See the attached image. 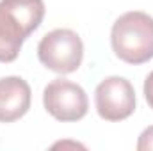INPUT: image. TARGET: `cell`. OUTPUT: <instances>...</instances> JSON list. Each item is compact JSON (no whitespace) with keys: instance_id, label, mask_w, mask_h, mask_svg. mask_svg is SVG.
<instances>
[{"instance_id":"cell-1","label":"cell","mask_w":153,"mask_h":151,"mask_svg":"<svg viewBox=\"0 0 153 151\" xmlns=\"http://www.w3.org/2000/svg\"><path fill=\"white\" fill-rule=\"evenodd\" d=\"M45 18L43 0H0V62L18 59L23 41Z\"/></svg>"},{"instance_id":"cell-2","label":"cell","mask_w":153,"mask_h":151,"mask_svg":"<svg viewBox=\"0 0 153 151\" xmlns=\"http://www.w3.org/2000/svg\"><path fill=\"white\" fill-rule=\"evenodd\" d=\"M111 44L116 57L126 64H144L153 59V18L143 11L121 14L112 25Z\"/></svg>"},{"instance_id":"cell-3","label":"cell","mask_w":153,"mask_h":151,"mask_svg":"<svg viewBox=\"0 0 153 151\" xmlns=\"http://www.w3.org/2000/svg\"><path fill=\"white\" fill-rule=\"evenodd\" d=\"M38 59L46 70L59 75H70L82 64L84 43L71 29H55L41 38Z\"/></svg>"},{"instance_id":"cell-4","label":"cell","mask_w":153,"mask_h":151,"mask_svg":"<svg viewBox=\"0 0 153 151\" xmlns=\"http://www.w3.org/2000/svg\"><path fill=\"white\" fill-rule=\"evenodd\" d=\"M43 105L53 119L75 123L85 117L89 100L78 84L66 78H55L43 91Z\"/></svg>"},{"instance_id":"cell-5","label":"cell","mask_w":153,"mask_h":151,"mask_svg":"<svg viewBox=\"0 0 153 151\" xmlns=\"http://www.w3.org/2000/svg\"><path fill=\"white\" fill-rule=\"evenodd\" d=\"M96 112L105 121L128 119L135 110V91L134 85L123 76H107L94 91Z\"/></svg>"},{"instance_id":"cell-6","label":"cell","mask_w":153,"mask_h":151,"mask_svg":"<svg viewBox=\"0 0 153 151\" xmlns=\"http://www.w3.org/2000/svg\"><path fill=\"white\" fill-rule=\"evenodd\" d=\"M32 91L22 76L0 78V123L22 119L30 109Z\"/></svg>"},{"instance_id":"cell-7","label":"cell","mask_w":153,"mask_h":151,"mask_svg":"<svg viewBox=\"0 0 153 151\" xmlns=\"http://www.w3.org/2000/svg\"><path fill=\"white\" fill-rule=\"evenodd\" d=\"M137 150L139 151H153V126H148L143 130L137 141Z\"/></svg>"},{"instance_id":"cell-8","label":"cell","mask_w":153,"mask_h":151,"mask_svg":"<svg viewBox=\"0 0 153 151\" xmlns=\"http://www.w3.org/2000/svg\"><path fill=\"white\" fill-rule=\"evenodd\" d=\"M144 98H146L150 109L153 110V71L144 80Z\"/></svg>"},{"instance_id":"cell-9","label":"cell","mask_w":153,"mask_h":151,"mask_svg":"<svg viewBox=\"0 0 153 151\" xmlns=\"http://www.w3.org/2000/svg\"><path fill=\"white\" fill-rule=\"evenodd\" d=\"M52 148L57 150V148H84V146L78 144V142H57V144H53Z\"/></svg>"}]
</instances>
